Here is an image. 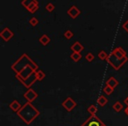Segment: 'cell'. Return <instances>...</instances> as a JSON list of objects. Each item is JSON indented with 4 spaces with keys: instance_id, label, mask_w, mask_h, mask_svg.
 <instances>
[{
    "instance_id": "13",
    "label": "cell",
    "mask_w": 128,
    "mask_h": 126,
    "mask_svg": "<svg viewBox=\"0 0 128 126\" xmlns=\"http://www.w3.org/2000/svg\"><path fill=\"white\" fill-rule=\"evenodd\" d=\"M96 103H98V104L99 105L100 107H104L108 103V99H107L104 96L101 95V96L98 98V100H96Z\"/></svg>"
},
{
    "instance_id": "11",
    "label": "cell",
    "mask_w": 128,
    "mask_h": 126,
    "mask_svg": "<svg viewBox=\"0 0 128 126\" xmlns=\"http://www.w3.org/2000/svg\"><path fill=\"white\" fill-rule=\"evenodd\" d=\"M9 107H10V109H11V110H12V111H14V112H18V110L22 108L21 105H20V103H18L17 100H14V101L12 102V103H10Z\"/></svg>"
},
{
    "instance_id": "10",
    "label": "cell",
    "mask_w": 128,
    "mask_h": 126,
    "mask_svg": "<svg viewBox=\"0 0 128 126\" xmlns=\"http://www.w3.org/2000/svg\"><path fill=\"white\" fill-rule=\"evenodd\" d=\"M70 49L73 52H76V53H81L84 48V46H82L79 41H76V42L70 46Z\"/></svg>"
},
{
    "instance_id": "29",
    "label": "cell",
    "mask_w": 128,
    "mask_h": 126,
    "mask_svg": "<svg viewBox=\"0 0 128 126\" xmlns=\"http://www.w3.org/2000/svg\"><path fill=\"white\" fill-rule=\"evenodd\" d=\"M124 113H126V116H128V106L126 107V109H124Z\"/></svg>"
},
{
    "instance_id": "3",
    "label": "cell",
    "mask_w": 128,
    "mask_h": 126,
    "mask_svg": "<svg viewBox=\"0 0 128 126\" xmlns=\"http://www.w3.org/2000/svg\"><path fill=\"white\" fill-rule=\"evenodd\" d=\"M106 61L110 64V66L112 67V68H114L115 70H119L122 68L123 65L128 61V57L126 56L123 59H119L116 57L112 53H110L107 58Z\"/></svg>"
},
{
    "instance_id": "5",
    "label": "cell",
    "mask_w": 128,
    "mask_h": 126,
    "mask_svg": "<svg viewBox=\"0 0 128 126\" xmlns=\"http://www.w3.org/2000/svg\"><path fill=\"white\" fill-rule=\"evenodd\" d=\"M62 107L67 110V111L70 112L76 108V103L74 101L72 97H67L66 99L62 102Z\"/></svg>"
},
{
    "instance_id": "18",
    "label": "cell",
    "mask_w": 128,
    "mask_h": 126,
    "mask_svg": "<svg viewBox=\"0 0 128 126\" xmlns=\"http://www.w3.org/2000/svg\"><path fill=\"white\" fill-rule=\"evenodd\" d=\"M87 111L90 114V116H96V113L98 112V108L96 105L91 104L89 108L87 109Z\"/></svg>"
},
{
    "instance_id": "7",
    "label": "cell",
    "mask_w": 128,
    "mask_h": 126,
    "mask_svg": "<svg viewBox=\"0 0 128 126\" xmlns=\"http://www.w3.org/2000/svg\"><path fill=\"white\" fill-rule=\"evenodd\" d=\"M13 35H14L13 32H12V31L10 30V28H8V27H6V28H4L0 32V37L2 38L6 42H8V41L13 37Z\"/></svg>"
},
{
    "instance_id": "22",
    "label": "cell",
    "mask_w": 128,
    "mask_h": 126,
    "mask_svg": "<svg viewBox=\"0 0 128 126\" xmlns=\"http://www.w3.org/2000/svg\"><path fill=\"white\" fill-rule=\"evenodd\" d=\"M36 1H37V0H23L21 2V4L24 7L27 8V7H29V5H31L32 3L36 2Z\"/></svg>"
},
{
    "instance_id": "23",
    "label": "cell",
    "mask_w": 128,
    "mask_h": 126,
    "mask_svg": "<svg viewBox=\"0 0 128 126\" xmlns=\"http://www.w3.org/2000/svg\"><path fill=\"white\" fill-rule=\"evenodd\" d=\"M64 37L66 38L67 39H70L74 37V33L70 30H67L66 32H64Z\"/></svg>"
},
{
    "instance_id": "9",
    "label": "cell",
    "mask_w": 128,
    "mask_h": 126,
    "mask_svg": "<svg viewBox=\"0 0 128 126\" xmlns=\"http://www.w3.org/2000/svg\"><path fill=\"white\" fill-rule=\"evenodd\" d=\"M112 53H113L116 57H118V58H119V59H123L126 56H127L126 51H124L122 47H120V46H119V47H116Z\"/></svg>"
},
{
    "instance_id": "21",
    "label": "cell",
    "mask_w": 128,
    "mask_h": 126,
    "mask_svg": "<svg viewBox=\"0 0 128 126\" xmlns=\"http://www.w3.org/2000/svg\"><path fill=\"white\" fill-rule=\"evenodd\" d=\"M113 91H114V89L110 88V86L105 85V87L104 88V92L105 95H107V96H110V95L113 93Z\"/></svg>"
},
{
    "instance_id": "8",
    "label": "cell",
    "mask_w": 128,
    "mask_h": 126,
    "mask_svg": "<svg viewBox=\"0 0 128 126\" xmlns=\"http://www.w3.org/2000/svg\"><path fill=\"white\" fill-rule=\"evenodd\" d=\"M81 11L76 5H72L70 9L68 10V14L72 18H76L80 15Z\"/></svg>"
},
{
    "instance_id": "12",
    "label": "cell",
    "mask_w": 128,
    "mask_h": 126,
    "mask_svg": "<svg viewBox=\"0 0 128 126\" xmlns=\"http://www.w3.org/2000/svg\"><path fill=\"white\" fill-rule=\"evenodd\" d=\"M106 85L110 86V87L112 88V89H115V88L118 85V82L112 76V77H110V78L106 81Z\"/></svg>"
},
{
    "instance_id": "6",
    "label": "cell",
    "mask_w": 128,
    "mask_h": 126,
    "mask_svg": "<svg viewBox=\"0 0 128 126\" xmlns=\"http://www.w3.org/2000/svg\"><path fill=\"white\" fill-rule=\"evenodd\" d=\"M38 94L32 89H28V90L24 94V98L26 100L28 103H32L38 98Z\"/></svg>"
},
{
    "instance_id": "15",
    "label": "cell",
    "mask_w": 128,
    "mask_h": 126,
    "mask_svg": "<svg viewBox=\"0 0 128 126\" xmlns=\"http://www.w3.org/2000/svg\"><path fill=\"white\" fill-rule=\"evenodd\" d=\"M38 9H39V2L38 1L32 3L31 5H29V7L26 8V10H28V11H30L31 13H34Z\"/></svg>"
},
{
    "instance_id": "14",
    "label": "cell",
    "mask_w": 128,
    "mask_h": 126,
    "mask_svg": "<svg viewBox=\"0 0 128 126\" xmlns=\"http://www.w3.org/2000/svg\"><path fill=\"white\" fill-rule=\"evenodd\" d=\"M40 44L42 45V46H46V45H48L49 44V42H50V38L48 37L46 34H43L42 36H41L40 38Z\"/></svg>"
},
{
    "instance_id": "28",
    "label": "cell",
    "mask_w": 128,
    "mask_h": 126,
    "mask_svg": "<svg viewBox=\"0 0 128 126\" xmlns=\"http://www.w3.org/2000/svg\"><path fill=\"white\" fill-rule=\"evenodd\" d=\"M124 103L126 105H127V106H128V96L126 98V99L124 100Z\"/></svg>"
},
{
    "instance_id": "27",
    "label": "cell",
    "mask_w": 128,
    "mask_h": 126,
    "mask_svg": "<svg viewBox=\"0 0 128 126\" xmlns=\"http://www.w3.org/2000/svg\"><path fill=\"white\" fill-rule=\"evenodd\" d=\"M122 27L124 28V30L126 31V32H128V19L126 20V22H124V24L122 25Z\"/></svg>"
},
{
    "instance_id": "17",
    "label": "cell",
    "mask_w": 128,
    "mask_h": 126,
    "mask_svg": "<svg viewBox=\"0 0 128 126\" xmlns=\"http://www.w3.org/2000/svg\"><path fill=\"white\" fill-rule=\"evenodd\" d=\"M35 75H36V78H37V81H40V82L42 81L46 77V74L42 70H39V69L35 72Z\"/></svg>"
},
{
    "instance_id": "25",
    "label": "cell",
    "mask_w": 128,
    "mask_h": 126,
    "mask_svg": "<svg viewBox=\"0 0 128 126\" xmlns=\"http://www.w3.org/2000/svg\"><path fill=\"white\" fill-rule=\"evenodd\" d=\"M94 58H95V56L93 55V53H87V54H86V56H85V59L87 60V61H89V62L92 61V60H94Z\"/></svg>"
},
{
    "instance_id": "19",
    "label": "cell",
    "mask_w": 128,
    "mask_h": 126,
    "mask_svg": "<svg viewBox=\"0 0 128 126\" xmlns=\"http://www.w3.org/2000/svg\"><path fill=\"white\" fill-rule=\"evenodd\" d=\"M112 108H113V110H115L116 112H121V110H123V105L121 103H119V102H116L115 103L113 104V106H112Z\"/></svg>"
},
{
    "instance_id": "2",
    "label": "cell",
    "mask_w": 128,
    "mask_h": 126,
    "mask_svg": "<svg viewBox=\"0 0 128 126\" xmlns=\"http://www.w3.org/2000/svg\"><path fill=\"white\" fill-rule=\"evenodd\" d=\"M31 66L37 71L38 70V65L36 64L34 60L30 59V57L26 53H23L16 61L12 65V69L16 74H20L21 71H23L26 67Z\"/></svg>"
},
{
    "instance_id": "20",
    "label": "cell",
    "mask_w": 128,
    "mask_h": 126,
    "mask_svg": "<svg viewBox=\"0 0 128 126\" xmlns=\"http://www.w3.org/2000/svg\"><path fill=\"white\" fill-rule=\"evenodd\" d=\"M108 56L109 55L107 54V53L105 51H104V50H102V51H100L99 53H98V58L102 60H106Z\"/></svg>"
},
{
    "instance_id": "4",
    "label": "cell",
    "mask_w": 128,
    "mask_h": 126,
    "mask_svg": "<svg viewBox=\"0 0 128 126\" xmlns=\"http://www.w3.org/2000/svg\"><path fill=\"white\" fill-rule=\"evenodd\" d=\"M81 126H106L96 116H90Z\"/></svg>"
},
{
    "instance_id": "26",
    "label": "cell",
    "mask_w": 128,
    "mask_h": 126,
    "mask_svg": "<svg viewBox=\"0 0 128 126\" xmlns=\"http://www.w3.org/2000/svg\"><path fill=\"white\" fill-rule=\"evenodd\" d=\"M46 10L48 11H49V12H51V11H53L54 10V5L53 4H51V3H49V4H48L46 5Z\"/></svg>"
},
{
    "instance_id": "24",
    "label": "cell",
    "mask_w": 128,
    "mask_h": 126,
    "mask_svg": "<svg viewBox=\"0 0 128 126\" xmlns=\"http://www.w3.org/2000/svg\"><path fill=\"white\" fill-rule=\"evenodd\" d=\"M29 23H30V25H32V26H35V25H37L38 23H39V20H38V18H36L35 17H32V18H31L30 20H29Z\"/></svg>"
},
{
    "instance_id": "16",
    "label": "cell",
    "mask_w": 128,
    "mask_h": 126,
    "mask_svg": "<svg viewBox=\"0 0 128 126\" xmlns=\"http://www.w3.org/2000/svg\"><path fill=\"white\" fill-rule=\"evenodd\" d=\"M70 58L72 59L73 61L78 62L79 60L82 59V54H81V53H76V52H73V53L70 54Z\"/></svg>"
},
{
    "instance_id": "1",
    "label": "cell",
    "mask_w": 128,
    "mask_h": 126,
    "mask_svg": "<svg viewBox=\"0 0 128 126\" xmlns=\"http://www.w3.org/2000/svg\"><path fill=\"white\" fill-rule=\"evenodd\" d=\"M17 115L26 124H31L40 116V111L32 104V103L27 102L17 112Z\"/></svg>"
}]
</instances>
